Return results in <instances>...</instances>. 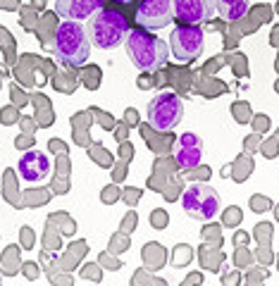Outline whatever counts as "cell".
Segmentation results:
<instances>
[{"label": "cell", "instance_id": "15", "mask_svg": "<svg viewBox=\"0 0 279 286\" xmlns=\"http://www.w3.org/2000/svg\"><path fill=\"white\" fill-rule=\"evenodd\" d=\"M12 115H15V112L5 108V110H3V117H0V119H3V122H12Z\"/></svg>", "mask_w": 279, "mask_h": 286}, {"label": "cell", "instance_id": "17", "mask_svg": "<svg viewBox=\"0 0 279 286\" xmlns=\"http://www.w3.org/2000/svg\"><path fill=\"white\" fill-rule=\"evenodd\" d=\"M112 3H122V5H129V3H134V0H112Z\"/></svg>", "mask_w": 279, "mask_h": 286}, {"label": "cell", "instance_id": "9", "mask_svg": "<svg viewBox=\"0 0 279 286\" xmlns=\"http://www.w3.org/2000/svg\"><path fill=\"white\" fill-rule=\"evenodd\" d=\"M105 0H55V10L60 17L81 22V19H91L98 10H103Z\"/></svg>", "mask_w": 279, "mask_h": 286}, {"label": "cell", "instance_id": "8", "mask_svg": "<svg viewBox=\"0 0 279 286\" xmlns=\"http://www.w3.org/2000/svg\"><path fill=\"white\" fill-rule=\"evenodd\" d=\"M174 19L182 24H200L213 19L217 0H172Z\"/></svg>", "mask_w": 279, "mask_h": 286}, {"label": "cell", "instance_id": "16", "mask_svg": "<svg viewBox=\"0 0 279 286\" xmlns=\"http://www.w3.org/2000/svg\"><path fill=\"white\" fill-rule=\"evenodd\" d=\"M22 239H24V243H27V246H29V243H31V234H29V231H27V227H24V234H22Z\"/></svg>", "mask_w": 279, "mask_h": 286}, {"label": "cell", "instance_id": "10", "mask_svg": "<svg viewBox=\"0 0 279 286\" xmlns=\"http://www.w3.org/2000/svg\"><path fill=\"white\" fill-rule=\"evenodd\" d=\"M200 155H203V141L198 139V134H193V132L182 134L179 141H176V148H174V158L179 162V167L182 169L196 167Z\"/></svg>", "mask_w": 279, "mask_h": 286}, {"label": "cell", "instance_id": "13", "mask_svg": "<svg viewBox=\"0 0 279 286\" xmlns=\"http://www.w3.org/2000/svg\"><path fill=\"white\" fill-rule=\"evenodd\" d=\"M189 176H191V179H208V176H210V167L193 169V172H189Z\"/></svg>", "mask_w": 279, "mask_h": 286}, {"label": "cell", "instance_id": "2", "mask_svg": "<svg viewBox=\"0 0 279 286\" xmlns=\"http://www.w3.org/2000/svg\"><path fill=\"white\" fill-rule=\"evenodd\" d=\"M129 31L132 29H129L126 15H122V12H117L112 8L98 10L96 15L91 17V22H88L91 43L103 48V50H112V48L122 45V41H126V36H129Z\"/></svg>", "mask_w": 279, "mask_h": 286}, {"label": "cell", "instance_id": "3", "mask_svg": "<svg viewBox=\"0 0 279 286\" xmlns=\"http://www.w3.org/2000/svg\"><path fill=\"white\" fill-rule=\"evenodd\" d=\"M55 58L62 65L69 67H81L91 55V38H88L86 29L79 22L67 19L55 34V43H53Z\"/></svg>", "mask_w": 279, "mask_h": 286}, {"label": "cell", "instance_id": "11", "mask_svg": "<svg viewBox=\"0 0 279 286\" xmlns=\"http://www.w3.org/2000/svg\"><path fill=\"white\" fill-rule=\"evenodd\" d=\"M17 169H19V174H22L24 181H41V179H45L48 172H50V162H48V158H45L43 153L31 150V153H24L22 158H19Z\"/></svg>", "mask_w": 279, "mask_h": 286}, {"label": "cell", "instance_id": "14", "mask_svg": "<svg viewBox=\"0 0 279 286\" xmlns=\"http://www.w3.org/2000/svg\"><path fill=\"white\" fill-rule=\"evenodd\" d=\"M165 222H167V217H165V215H158V213H155L153 215V224H155V227H158V224H160V227H162V224H165Z\"/></svg>", "mask_w": 279, "mask_h": 286}, {"label": "cell", "instance_id": "6", "mask_svg": "<svg viewBox=\"0 0 279 286\" xmlns=\"http://www.w3.org/2000/svg\"><path fill=\"white\" fill-rule=\"evenodd\" d=\"M203 38H206V34L198 24H179L169 36V48L174 53V58L186 65V62H193L196 58H200L203 43H206Z\"/></svg>", "mask_w": 279, "mask_h": 286}, {"label": "cell", "instance_id": "1", "mask_svg": "<svg viewBox=\"0 0 279 286\" xmlns=\"http://www.w3.org/2000/svg\"><path fill=\"white\" fill-rule=\"evenodd\" d=\"M124 43L132 62L141 72H158L160 67H165V62L169 58L167 43L162 38H158L155 34H150L148 29H143V27L129 31Z\"/></svg>", "mask_w": 279, "mask_h": 286}, {"label": "cell", "instance_id": "12", "mask_svg": "<svg viewBox=\"0 0 279 286\" xmlns=\"http://www.w3.org/2000/svg\"><path fill=\"white\" fill-rule=\"evenodd\" d=\"M217 12L222 15V19L236 22L248 12V0H217Z\"/></svg>", "mask_w": 279, "mask_h": 286}, {"label": "cell", "instance_id": "5", "mask_svg": "<svg viewBox=\"0 0 279 286\" xmlns=\"http://www.w3.org/2000/svg\"><path fill=\"white\" fill-rule=\"evenodd\" d=\"M182 205L189 217L208 222L213 220L217 210H220V196H217V191L206 186V184H193V186L184 191Z\"/></svg>", "mask_w": 279, "mask_h": 286}, {"label": "cell", "instance_id": "4", "mask_svg": "<svg viewBox=\"0 0 279 286\" xmlns=\"http://www.w3.org/2000/svg\"><path fill=\"white\" fill-rule=\"evenodd\" d=\"M148 124L155 126L158 132H169L182 122L184 105L176 93H160L148 103Z\"/></svg>", "mask_w": 279, "mask_h": 286}, {"label": "cell", "instance_id": "7", "mask_svg": "<svg viewBox=\"0 0 279 286\" xmlns=\"http://www.w3.org/2000/svg\"><path fill=\"white\" fill-rule=\"evenodd\" d=\"M172 19H174L172 0H141L139 8H136V22L148 31L162 29Z\"/></svg>", "mask_w": 279, "mask_h": 286}]
</instances>
